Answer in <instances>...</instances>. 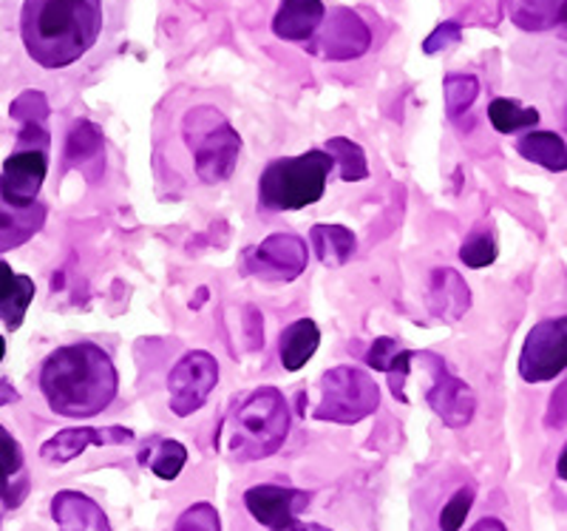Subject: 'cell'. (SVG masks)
Listing matches in <instances>:
<instances>
[{"label":"cell","instance_id":"cell-24","mask_svg":"<svg viewBox=\"0 0 567 531\" xmlns=\"http://www.w3.org/2000/svg\"><path fill=\"white\" fill-rule=\"evenodd\" d=\"M519 156H525L528 163L542 165L548 171H567V145L559 134L554 131H528L525 136H519L516 143Z\"/></svg>","mask_w":567,"mask_h":531},{"label":"cell","instance_id":"cell-10","mask_svg":"<svg viewBox=\"0 0 567 531\" xmlns=\"http://www.w3.org/2000/svg\"><path fill=\"white\" fill-rule=\"evenodd\" d=\"M567 369V316L545 318L530 327L519 356V376L528 384L554 381Z\"/></svg>","mask_w":567,"mask_h":531},{"label":"cell","instance_id":"cell-36","mask_svg":"<svg viewBox=\"0 0 567 531\" xmlns=\"http://www.w3.org/2000/svg\"><path fill=\"white\" fill-rule=\"evenodd\" d=\"M241 321H245L247 350L258 353L261 347H265V318H261V313L250 305V307H245V316H241Z\"/></svg>","mask_w":567,"mask_h":531},{"label":"cell","instance_id":"cell-31","mask_svg":"<svg viewBox=\"0 0 567 531\" xmlns=\"http://www.w3.org/2000/svg\"><path fill=\"white\" fill-rule=\"evenodd\" d=\"M496 253H499L496 251V236L491 231H485V227H480L460 247V262L465 267H471V270H480V267L494 265Z\"/></svg>","mask_w":567,"mask_h":531},{"label":"cell","instance_id":"cell-27","mask_svg":"<svg viewBox=\"0 0 567 531\" xmlns=\"http://www.w3.org/2000/svg\"><path fill=\"white\" fill-rule=\"evenodd\" d=\"M323 151L332 156V163H336L343 182H363L369 176L367 154H363L361 145L347 140V136H332V140L323 145Z\"/></svg>","mask_w":567,"mask_h":531},{"label":"cell","instance_id":"cell-18","mask_svg":"<svg viewBox=\"0 0 567 531\" xmlns=\"http://www.w3.org/2000/svg\"><path fill=\"white\" fill-rule=\"evenodd\" d=\"M367 364L372 369H378V372H386L392 396L398 398L400 404H409L406 378H409V369H412L414 364V350H403L400 341H394V338L389 336H381V338H374L372 347L367 350Z\"/></svg>","mask_w":567,"mask_h":531},{"label":"cell","instance_id":"cell-20","mask_svg":"<svg viewBox=\"0 0 567 531\" xmlns=\"http://www.w3.org/2000/svg\"><path fill=\"white\" fill-rule=\"evenodd\" d=\"M45 222V207L40 202L27 207L9 205L0 200V253L20 247L23 242L32 239Z\"/></svg>","mask_w":567,"mask_h":531},{"label":"cell","instance_id":"cell-9","mask_svg":"<svg viewBox=\"0 0 567 531\" xmlns=\"http://www.w3.org/2000/svg\"><path fill=\"white\" fill-rule=\"evenodd\" d=\"M372 45V32L358 12L347 7H332L323 14L318 32L307 40V52L332 63L361 58Z\"/></svg>","mask_w":567,"mask_h":531},{"label":"cell","instance_id":"cell-6","mask_svg":"<svg viewBox=\"0 0 567 531\" xmlns=\"http://www.w3.org/2000/svg\"><path fill=\"white\" fill-rule=\"evenodd\" d=\"M381 407V389L369 372L358 367H332L321 378V401L316 407L318 421L352 423L363 421Z\"/></svg>","mask_w":567,"mask_h":531},{"label":"cell","instance_id":"cell-40","mask_svg":"<svg viewBox=\"0 0 567 531\" xmlns=\"http://www.w3.org/2000/svg\"><path fill=\"white\" fill-rule=\"evenodd\" d=\"M471 531H508V529H505L503 520H496V518H483V520H480V523L474 525V529H471Z\"/></svg>","mask_w":567,"mask_h":531},{"label":"cell","instance_id":"cell-44","mask_svg":"<svg viewBox=\"0 0 567 531\" xmlns=\"http://www.w3.org/2000/svg\"><path fill=\"white\" fill-rule=\"evenodd\" d=\"M565 27H567V23H565Z\"/></svg>","mask_w":567,"mask_h":531},{"label":"cell","instance_id":"cell-22","mask_svg":"<svg viewBox=\"0 0 567 531\" xmlns=\"http://www.w3.org/2000/svg\"><path fill=\"white\" fill-rule=\"evenodd\" d=\"M103 131L100 125H94L91 120H78L71 125L69 140H65L63 149V169H94L100 171L103 165Z\"/></svg>","mask_w":567,"mask_h":531},{"label":"cell","instance_id":"cell-37","mask_svg":"<svg viewBox=\"0 0 567 531\" xmlns=\"http://www.w3.org/2000/svg\"><path fill=\"white\" fill-rule=\"evenodd\" d=\"M567 421V381L561 384L559 389L550 398V409H548V427H565Z\"/></svg>","mask_w":567,"mask_h":531},{"label":"cell","instance_id":"cell-35","mask_svg":"<svg viewBox=\"0 0 567 531\" xmlns=\"http://www.w3.org/2000/svg\"><path fill=\"white\" fill-rule=\"evenodd\" d=\"M460 38H463V29H460L457 20H445V23H440V27L434 29L429 38H425L423 52L425 54H440V52H445V49L457 45Z\"/></svg>","mask_w":567,"mask_h":531},{"label":"cell","instance_id":"cell-7","mask_svg":"<svg viewBox=\"0 0 567 531\" xmlns=\"http://www.w3.org/2000/svg\"><path fill=\"white\" fill-rule=\"evenodd\" d=\"M310 265V251L307 242L296 234H272L258 245L245 247L241 253V273L252 279L284 285V282L298 279Z\"/></svg>","mask_w":567,"mask_h":531},{"label":"cell","instance_id":"cell-17","mask_svg":"<svg viewBox=\"0 0 567 531\" xmlns=\"http://www.w3.org/2000/svg\"><path fill=\"white\" fill-rule=\"evenodd\" d=\"M52 518L60 531H111L103 509L89 494L71 492V489L54 494Z\"/></svg>","mask_w":567,"mask_h":531},{"label":"cell","instance_id":"cell-8","mask_svg":"<svg viewBox=\"0 0 567 531\" xmlns=\"http://www.w3.org/2000/svg\"><path fill=\"white\" fill-rule=\"evenodd\" d=\"M417 361L429 369V389H425V401L434 409L440 421L449 429L468 427L474 412H477V396L474 389L457 378L452 369L445 367V361L434 353H417Z\"/></svg>","mask_w":567,"mask_h":531},{"label":"cell","instance_id":"cell-39","mask_svg":"<svg viewBox=\"0 0 567 531\" xmlns=\"http://www.w3.org/2000/svg\"><path fill=\"white\" fill-rule=\"evenodd\" d=\"M18 398V389H14L7 378H0V407H3V404H14Z\"/></svg>","mask_w":567,"mask_h":531},{"label":"cell","instance_id":"cell-28","mask_svg":"<svg viewBox=\"0 0 567 531\" xmlns=\"http://www.w3.org/2000/svg\"><path fill=\"white\" fill-rule=\"evenodd\" d=\"M488 120L499 134H516L523 129H534L539 123V111L525 109L523 103L508 98H496L488 105Z\"/></svg>","mask_w":567,"mask_h":531},{"label":"cell","instance_id":"cell-15","mask_svg":"<svg viewBox=\"0 0 567 531\" xmlns=\"http://www.w3.org/2000/svg\"><path fill=\"white\" fill-rule=\"evenodd\" d=\"M425 305L429 313L445 325H454L468 313L471 307V290L463 282L457 270L452 267H440L432 273V282H429V296H425Z\"/></svg>","mask_w":567,"mask_h":531},{"label":"cell","instance_id":"cell-41","mask_svg":"<svg viewBox=\"0 0 567 531\" xmlns=\"http://www.w3.org/2000/svg\"><path fill=\"white\" fill-rule=\"evenodd\" d=\"M272 531H329V529H323V525H318V523H290V525H284V529H272Z\"/></svg>","mask_w":567,"mask_h":531},{"label":"cell","instance_id":"cell-32","mask_svg":"<svg viewBox=\"0 0 567 531\" xmlns=\"http://www.w3.org/2000/svg\"><path fill=\"white\" fill-rule=\"evenodd\" d=\"M9 114H12L20 125L45 123V120H49V100H45V94H40V91H23V94L12 103Z\"/></svg>","mask_w":567,"mask_h":531},{"label":"cell","instance_id":"cell-13","mask_svg":"<svg viewBox=\"0 0 567 531\" xmlns=\"http://www.w3.org/2000/svg\"><path fill=\"white\" fill-rule=\"evenodd\" d=\"M307 503H310V494L301 489L272 487V483H261V487L245 492L247 512L267 529H284V525L296 523Z\"/></svg>","mask_w":567,"mask_h":531},{"label":"cell","instance_id":"cell-26","mask_svg":"<svg viewBox=\"0 0 567 531\" xmlns=\"http://www.w3.org/2000/svg\"><path fill=\"white\" fill-rule=\"evenodd\" d=\"M140 463L162 480H176L187 463V449L171 438H154L140 452Z\"/></svg>","mask_w":567,"mask_h":531},{"label":"cell","instance_id":"cell-23","mask_svg":"<svg viewBox=\"0 0 567 531\" xmlns=\"http://www.w3.org/2000/svg\"><path fill=\"white\" fill-rule=\"evenodd\" d=\"M508 18L525 32H548L567 23V0H508Z\"/></svg>","mask_w":567,"mask_h":531},{"label":"cell","instance_id":"cell-3","mask_svg":"<svg viewBox=\"0 0 567 531\" xmlns=\"http://www.w3.org/2000/svg\"><path fill=\"white\" fill-rule=\"evenodd\" d=\"M290 435V407L281 389L261 387L233 404L221 429V447L233 460H265L284 447Z\"/></svg>","mask_w":567,"mask_h":531},{"label":"cell","instance_id":"cell-43","mask_svg":"<svg viewBox=\"0 0 567 531\" xmlns=\"http://www.w3.org/2000/svg\"><path fill=\"white\" fill-rule=\"evenodd\" d=\"M3 356H7V341H3V336H0V361H3Z\"/></svg>","mask_w":567,"mask_h":531},{"label":"cell","instance_id":"cell-29","mask_svg":"<svg viewBox=\"0 0 567 531\" xmlns=\"http://www.w3.org/2000/svg\"><path fill=\"white\" fill-rule=\"evenodd\" d=\"M445 91V114L452 120L463 118L465 111L474 105L480 94V83L474 74H449L443 83Z\"/></svg>","mask_w":567,"mask_h":531},{"label":"cell","instance_id":"cell-11","mask_svg":"<svg viewBox=\"0 0 567 531\" xmlns=\"http://www.w3.org/2000/svg\"><path fill=\"white\" fill-rule=\"evenodd\" d=\"M216 384H219L216 358L205 350L185 353L168 376V396L174 415L187 418V415L205 407Z\"/></svg>","mask_w":567,"mask_h":531},{"label":"cell","instance_id":"cell-38","mask_svg":"<svg viewBox=\"0 0 567 531\" xmlns=\"http://www.w3.org/2000/svg\"><path fill=\"white\" fill-rule=\"evenodd\" d=\"M12 287H14L12 267H9L7 262H0V302H3V298H7L9 293H12Z\"/></svg>","mask_w":567,"mask_h":531},{"label":"cell","instance_id":"cell-1","mask_svg":"<svg viewBox=\"0 0 567 531\" xmlns=\"http://www.w3.org/2000/svg\"><path fill=\"white\" fill-rule=\"evenodd\" d=\"M40 389L49 407L63 418H94L111 407L120 378L103 347L80 341L45 358L40 367Z\"/></svg>","mask_w":567,"mask_h":531},{"label":"cell","instance_id":"cell-5","mask_svg":"<svg viewBox=\"0 0 567 531\" xmlns=\"http://www.w3.org/2000/svg\"><path fill=\"white\" fill-rule=\"evenodd\" d=\"M185 143L194 151L196 174L205 185L227 182L236 171L241 154L239 131L227 123V118L213 105H196L185 114Z\"/></svg>","mask_w":567,"mask_h":531},{"label":"cell","instance_id":"cell-14","mask_svg":"<svg viewBox=\"0 0 567 531\" xmlns=\"http://www.w3.org/2000/svg\"><path fill=\"white\" fill-rule=\"evenodd\" d=\"M131 441H134V432L125 427H71L49 438L40 447V458L49 460V463H69L89 447H120V443Z\"/></svg>","mask_w":567,"mask_h":531},{"label":"cell","instance_id":"cell-25","mask_svg":"<svg viewBox=\"0 0 567 531\" xmlns=\"http://www.w3.org/2000/svg\"><path fill=\"white\" fill-rule=\"evenodd\" d=\"M310 242L316 247L318 259L327 267H341L358 251V239L349 227L343 225H316L310 231Z\"/></svg>","mask_w":567,"mask_h":531},{"label":"cell","instance_id":"cell-33","mask_svg":"<svg viewBox=\"0 0 567 531\" xmlns=\"http://www.w3.org/2000/svg\"><path fill=\"white\" fill-rule=\"evenodd\" d=\"M174 531H221L219 512L210 503H194L179 514Z\"/></svg>","mask_w":567,"mask_h":531},{"label":"cell","instance_id":"cell-2","mask_svg":"<svg viewBox=\"0 0 567 531\" xmlns=\"http://www.w3.org/2000/svg\"><path fill=\"white\" fill-rule=\"evenodd\" d=\"M103 29V0H27L20 34L29 58L43 69L78 63Z\"/></svg>","mask_w":567,"mask_h":531},{"label":"cell","instance_id":"cell-42","mask_svg":"<svg viewBox=\"0 0 567 531\" xmlns=\"http://www.w3.org/2000/svg\"><path fill=\"white\" fill-rule=\"evenodd\" d=\"M556 472H559V478H561V480H567V447L561 449L559 463H556Z\"/></svg>","mask_w":567,"mask_h":531},{"label":"cell","instance_id":"cell-34","mask_svg":"<svg viewBox=\"0 0 567 531\" xmlns=\"http://www.w3.org/2000/svg\"><path fill=\"white\" fill-rule=\"evenodd\" d=\"M471 506H474V489L471 487L460 489V492L443 506V512H440V531L463 529L465 518H468V512H471Z\"/></svg>","mask_w":567,"mask_h":531},{"label":"cell","instance_id":"cell-4","mask_svg":"<svg viewBox=\"0 0 567 531\" xmlns=\"http://www.w3.org/2000/svg\"><path fill=\"white\" fill-rule=\"evenodd\" d=\"M332 169L336 163L323 149L272 160L258 180V205L265 211H301L316 205L327 191Z\"/></svg>","mask_w":567,"mask_h":531},{"label":"cell","instance_id":"cell-19","mask_svg":"<svg viewBox=\"0 0 567 531\" xmlns=\"http://www.w3.org/2000/svg\"><path fill=\"white\" fill-rule=\"evenodd\" d=\"M29 492V474L27 460H23V449L14 441L7 429L0 427V500L14 509L23 503Z\"/></svg>","mask_w":567,"mask_h":531},{"label":"cell","instance_id":"cell-30","mask_svg":"<svg viewBox=\"0 0 567 531\" xmlns=\"http://www.w3.org/2000/svg\"><path fill=\"white\" fill-rule=\"evenodd\" d=\"M34 298V282L29 276H14V287L3 302H0V321L9 327V330H18L23 325V316H27L29 305Z\"/></svg>","mask_w":567,"mask_h":531},{"label":"cell","instance_id":"cell-21","mask_svg":"<svg viewBox=\"0 0 567 531\" xmlns=\"http://www.w3.org/2000/svg\"><path fill=\"white\" fill-rule=\"evenodd\" d=\"M318 344H321V330L312 318H298L290 327H284L281 338H278V358H281L284 369L298 372L307 367L312 356H316Z\"/></svg>","mask_w":567,"mask_h":531},{"label":"cell","instance_id":"cell-12","mask_svg":"<svg viewBox=\"0 0 567 531\" xmlns=\"http://www.w3.org/2000/svg\"><path fill=\"white\" fill-rule=\"evenodd\" d=\"M45 174H49V151L14 149L0 171V200L18 207L34 205Z\"/></svg>","mask_w":567,"mask_h":531},{"label":"cell","instance_id":"cell-16","mask_svg":"<svg viewBox=\"0 0 567 531\" xmlns=\"http://www.w3.org/2000/svg\"><path fill=\"white\" fill-rule=\"evenodd\" d=\"M323 14H327L323 0H281L272 18V32L290 43H307L321 27Z\"/></svg>","mask_w":567,"mask_h":531}]
</instances>
